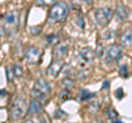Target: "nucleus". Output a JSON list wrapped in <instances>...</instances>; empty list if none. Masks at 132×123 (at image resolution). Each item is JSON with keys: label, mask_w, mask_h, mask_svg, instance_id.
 Listing matches in <instances>:
<instances>
[{"label": "nucleus", "mask_w": 132, "mask_h": 123, "mask_svg": "<svg viewBox=\"0 0 132 123\" xmlns=\"http://www.w3.org/2000/svg\"><path fill=\"white\" fill-rule=\"evenodd\" d=\"M19 24V14L16 11H10L0 19V34L10 35L16 30Z\"/></svg>", "instance_id": "1"}, {"label": "nucleus", "mask_w": 132, "mask_h": 123, "mask_svg": "<svg viewBox=\"0 0 132 123\" xmlns=\"http://www.w3.org/2000/svg\"><path fill=\"white\" fill-rule=\"evenodd\" d=\"M68 15V6L65 2L60 1L52 6L48 11V20L52 22H62Z\"/></svg>", "instance_id": "2"}, {"label": "nucleus", "mask_w": 132, "mask_h": 123, "mask_svg": "<svg viewBox=\"0 0 132 123\" xmlns=\"http://www.w3.org/2000/svg\"><path fill=\"white\" fill-rule=\"evenodd\" d=\"M28 104L24 98L18 97L13 101L10 108V119L11 120H20L28 114Z\"/></svg>", "instance_id": "3"}, {"label": "nucleus", "mask_w": 132, "mask_h": 123, "mask_svg": "<svg viewBox=\"0 0 132 123\" xmlns=\"http://www.w3.org/2000/svg\"><path fill=\"white\" fill-rule=\"evenodd\" d=\"M50 93H51V85L46 79L40 78L35 81L34 87L32 89V95L35 99L43 102L44 100H46Z\"/></svg>", "instance_id": "4"}, {"label": "nucleus", "mask_w": 132, "mask_h": 123, "mask_svg": "<svg viewBox=\"0 0 132 123\" xmlns=\"http://www.w3.org/2000/svg\"><path fill=\"white\" fill-rule=\"evenodd\" d=\"M113 17V10L110 7H101L95 11V20L99 27L108 25Z\"/></svg>", "instance_id": "5"}, {"label": "nucleus", "mask_w": 132, "mask_h": 123, "mask_svg": "<svg viewBox=\"0 0 132 123\" xmlns=\"http://www.w3.org/2000/svg\"><path fill=\"white\" fill-rule=\"evenodd\" d=\"M106 64H114L122 57V48L117 44H111L105 50Z\"/></svg>", "instance_id": "6"}, {"label": "nucleus", "mask_w": 132, "mask_h": 123, "mask_svg": "<svg viewBox=\"0 0 132 123\" xmlns=\"http://www.w3.org/2000/svg\"><path fill=\"white\" fill-rule=\"evenodd\" d=\"M94 56H95V52L92 50L90 47H85L79 52L78 54V65L80 68H87L90 65L93 64L94 60Z\"/></svg>", "instance_id": "7"}, {"label": "nucleus", "mask_w": 132, "mask_h": 123, "mask_svg": "<svg viewBox=\"0 0 132 123\" xmlns=\"http://www.w3.org/2000/svg\"><path fill=\"white\" fill-rule=\"evenodd\" d=\"M41 57H42V51L39 50L35 46L29 47L26 52V59L28 61V64H30V65L38 64L41 60Z\"/></svg>", "instance_id": "8"}, {"label": "nucleus", "mask_w": 132, "mask_h": 123, "mask_svg": "<svg viewBox=\"0 0 132 123\" xmlns=\"http://www.w3.org/2000/svg\"><path fill=\"white\" fill-rule=\"evenodd\" d=\"M64 66V61L62 60V58H55L54 60L51 63V65L47 67V75L51 77V78H56L57 76L61 74L62 69Z\"/></svg>", "instance_id": "9"}, {"label": "nucleus", "mask_w": 132, "mask_h": 123, "mask_svg": "<svg viewBox=\"0 0 132 123\" xmlns=\"http://www.w3.org/2000/svg\"><path fill=\"white\" fill-rule=\"evenodd\" d=\"M42 111H43L42 101L33 98V99L30 101V103H29V107H28V114L31 117H34V116L41 114Z\"/></svg>", "instance_id": "10"}, {"label": "nucleus", "mask_w": 132, "mask_h": 123, "mask_svg": "<svg viewBox=\"0 0 132 123\" xmlns=\"http://www.w3.org/2000/svg\"><path fill=\"white\" fill-rule=\"evenodd\" d=\"M68 53V44L65 42H60L55 45L53 50V56L54 58H63Z\"/></svg>", "instance_id": "11"}, {"label": "nucleus", "mask_w": 132, "mask_h": 123, "mask_svg": "<svg viewBox=\"0 0 132 123\" xmlns=\"http://www.w3.org/2000/svg\"><path fill=\"white\" fill-rule=\"evenodd\" d=\"M113 14H114L116 20H117L118 22H123V21H126V20H128V18H129L130 11L126 6H119L117 8V10L113 12Z\"/></svg>", "instance_id": "12"}, {"label": "nucleus", "mask_w": 132, "mask_h": 123, "mask_svg": "<svg viewBox=\"0 0 132 123\" xmlns=\"http://www.w3.org/2000/svg\"><path fill=\"white\" fill-rule=\"evenodd\" d=\"M120 43L123 47H127V48L132 47V30H128L121 35Z\"/></svg>", "instance_id": "13"}, {"label": "nucleus", "mask_w": 132, "mask_h": 123, "mask_svg": "<svg viewBox=\"0 0 132 123\" xmlns=\"http://www.w3.org/2000/svg\"><path fill=\"white\" fill-rule=\"evenodd\" d=\"M106 117L112 122H121L120 120H118V113L114 109L112 108H107L106 109Z\"/></svg>", "instance_id": "14"}, {"label": "nucleus", "mask_w": 132, "mask_h": 123, "mask_svg": "<svg viewBox=\"0 0 132 123\" xmlns=\"http://www.w3.org/2000/svg\"><path fill=\"white\" fill-rule=\"evenodd\" d=\"M11 71H12V74H13V76L15 77V78H21V77L23 76V74H24L23 67L19 64L13 65V67H12Z\"/></svg>", "instance_id": "15"}, {"label": "nucleus", "mask_w": 132, "mask_h": 123, "mask_svg": "<svg viewBox=\"0 0 132 123\" xmlns=\"http://www.w3.org/2000/svg\"><path fill=\"white\" fill-rule=\"evenodd\" d=\"M94 93H92V92H89L88 90H86V89H84V90H81L80 91V100L81 101H87V100H89V99H92V98H94Z\"/></svg>", "instance_id": "16"}, {"label": "nucleus", "mask_w": 132, "mask_h": 123, "mask_svg": "<svg viewBox=\"0 0 132 123\" xmlns=\"http://www.w3.org/2000/svg\"><path fill=\"white\" fill-rule=\"evenodd\" d=\"M55 3V0H35V5L40 7H48Z\"/></svg>", "instance_id": "17"}, {"label": "nucleus", "mask_w": 132, "mask_h": 123, "mask_svg": "<svg viewBox=\"0 0 132 123\" xmlns=\"http://www.w3.org/2000/svg\"><path fill=\"white\" fill-rule=\"evenodd\" d=\"M62 85H63L64 89H68L69 90L74 86V81L72 79H69V78H66V79H64L63 81H62Z\"/></svg>", "instance_id": "18"}, {"label": "nucleus", "mask_w": 132, "mask_h": 123, "mask_svg": "<svg viewBox=\"0 0 132 123\" xmlns=\"http://www.w3.org/2000/svg\"><path fill=\"white\" fill-rule=\"evenodd\" d=\"M119 75H120L121 77H123V78H127L128 77L129 72H128V66L127 65H122V66L120 67V69H119Z\"/></svg>", "instance_id": "19"}, {"label": "nucleus", "mask_w": 132, "mask_h": 123, "mask_svg": "<svg viewBox=\"0 0 132 123\" xmlns=\"http://www.w3.org/2000/svg\"><path fill=\"white\" fill-rule=\"evenodd\" d=\"M61 99L62 100H68V99H71V92H69V90L68 89H64L63 91L61 92Z\"/></svg>", "instance_id": "20"}, {"label": "nucleus", "mask_w": 132, "mask_h": 123, "mask_svg": "<svg viewBox=\"0 0 132 123\" xmlns=\"http://www.w3.org/2000/svg\"><path fill=\"white\" fill-rule=\"evenodd\" d=\"M47 40V44H54V43H57V41H59V38L55 35V34H52L46 38Z\"/></svg>", "instance_id": "21"}, {"label": "nucleus", "mask_w": 132, "mask_h": 123, "mask_svg": "<svg viewBox=\"0 0 132 123\" xmlns=\"http://www.w3.org/2000/svg\"><path fill=\"white\" fill-rule=\"evenodd\" d=\"M76 22H77V24H78V25H79L81 29L85 28V21H84V18H82L81 15H78V17L76 18Z\"/></svg>", "instance_id": "22"}, {"label": "nucleus", "mask_w": 132, "mask_h": 123, "mask_svg": "<svg viewBox=\"0 0 132 123\" xmlns=\"http://www.w3.org/2000/svg\"><path fill=\"white\" fill-rule=\"evenodd\" d=\"M84 1H85V2H87L88 5H90V3H92V0H84Z\"/></svg>", "instance_id": "23"}]
</instances>
